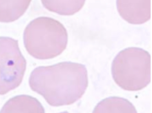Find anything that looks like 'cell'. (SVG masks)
Masks as SVG:
<instances>
[{
    "mask_svg": "<svg viewBox=\"0 0 152 113\" xmlns=\"http://www.w3.org/2000/svg\"><path fill=\"white\" fill-rule=\"evenodd\" d=\"M24 43L30 55L37 59H49L66 49L68 34L60 22L40 17L31 21L25 28Z\"/></svg>",
    "mask_w": 152,
    "mask_h": 113,
    "instance_id": "obj_2",
    "label": "cell"
},
{
    "mask_svg": "<svg viewBox=\"0 0 152 113\" xmlns=\"http://www.w3.org/2000/svg\"><path fill=\"white\" fill-rule=\"evenodd\" d=\"M44 7L60 15H73L82 9L85 0H41Z\"/></svg>",
    "mask_w": 152,
    "mask_h": 113,
    "instance_id": "obj_8",
    "label": "cell"
},
{
    "mask_svg": "<svg viewBox=\"0 0 152 113\" xmlns=\"http://www.w3.org/2000/svg\"><path fill=\"white\" fill-rule=\"evenodd\" d=\"M117 9L122 19L132 24H142L151 17V0H117Z\"/></svg>",
    "mask_w": 152,
    "mask_h": 113,
    "instance_id": "obj_5",
    "label": "cell"
},
{
    "mask_svg": "<svg viewBox=\"0 0 152 113\" xmlns=\"http://www.w3.org/2000/svg\"><path fill=\"white\" fill-rule=\"evenodd\" d=\"M96 113L132 112L136 113V108L128 100L123 98L112 97L100 101L94 110Z\"/></svg>",
    "mask_w": 152,
    "mask_h": 113,
    "instance_id": "obj_9",
    "label": "cell"
},
{
    "mask_svg": "<svg viewBox=\"0 0 152 113\" xmlns=\"http://www.w3.org/2000/svg\"><path fill=\"white\" fill-rule=\"evenodd\" d=\"M88 72L83 64L62 62L37 67L31 72L29 85L52 106H68L78 101L88 87Z\"/></svg>",
    "mask_w": 152,
    "mask_h": 113,
    "instance_id": "obj_1",
    "label": "cell"
},
{
    "mask_svg": "<svg viewBox=\"0 0 152 113\" xmlns=\"http://www.w3.org/2000/svg\"><path fill=\"white\" fill-rule=\"evenodd\" d=\"M113 79L118 86L129 91H138L151 79V58L148 52L139 48L120 51L111 67Z\"/></svg>",
    "mask_w": 152,
    "mask_h": 113,
    "instance_id": "obj_3",
    "label": "cell"
},
{
    "mask_svg": "<svg viewBox=\"0 0 152 113\" xmlns=\"http://www.w3.org/2000/svg\"><path fill=\"white\" fill-rule=\"evenodd\" d=\"M31 0H0V22L18 20L28 9Z\"/></svg>",
    "mask_w": 152,
    "mask_h": 113,
    "instance_id": "obj_7",
    "label": "cell"
},
{
    "mask_svg": "<svg viewBox=\"0 0 152 113\" xmlns=\"http://www.w3.org/2000/svg\"><path fill=\"white\" fill-rule=\"evenodd\" d=\"M26 68V62L18 41L10 37H0V95L21 84Z\"/></svg>",
    "mask_w": 152,
    "mask_h": 113,
    "instance_id": "obj_4",
    "label": "cell"
},
{
    "mask_svg": "<svg viewBox=\"0 0 152 113\" xmlns=\"http://www.w3.org/2000/svg\"><path fill=\"white\" fill-rule=\"evenodd\" d=\"M0 112L44 113V108L35 98L28 95H20L6 102Z\"/></svg>",
    "mask_w": 152,
    "mask_h": 113,
    "instance_id": "obj_6",
    "label": "cell"
}]
</instances>
